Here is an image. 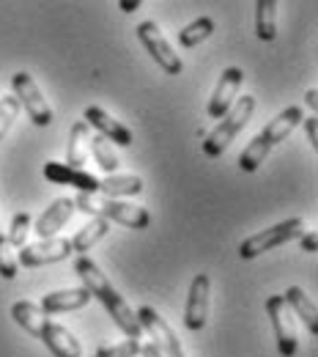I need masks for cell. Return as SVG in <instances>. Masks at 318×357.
Instances as JSON below:
<instances>
[{"label":"cell","instance_id":"8992f818","mask_svg":"<svg viewBox=\"0 0 318 357\" xmlns=\"http://www.w3.org/2000/svg\"><path fill=\"white\" fill-rule=\"evenodd\" d=\"M11 86H14V99L19 102V107H25L28 119L36 124V127H49L52 124V110L47 105L45 93L39 91L36 80L28 75V72H17L11 77Z\"/></svg>","mask_w":318,"mask_h":357},{"label":"cell","instance_id":"52a82bcc","mask_svg":"<svg viewBox=\"0 0 318 357\" xmlns=\"http://www.w3.org/2000/svg\"><path fill=\"white\" fill-rule=\"evenodd\" d=\"M135 316H137L140 330L151 335V341L157 344V349L162 352V357H186V355H184V349H182L179 335L173 333V327H170V324H168V321H165L159 313L154 311V308L143 305Z\"/></svg>","mask_w":318,"mask_h":357},{"label":"cell","instance_id":"603a6c76","mask_svg":"<svg viewBox=\"0 0 318 357\" xmlns=\"http://www.w3.org/2000/svg\"><path fill=\"white\" fill-rule=\"evenodd\" d=\"M214 33V20L212 17H198L195 22H189L186 28L179 31V45L182 47H198L200 42H206Z\"/></svg>","mask_w":318,"mask_h":357},{"label":"cell","instance_id":"8fae6325","mask_svg":"<svg viewBox=\"0 0 318 357\" xmlns=\"http://www.w3.org/2000/svg\"><path fill=\"white\" fill-rule=\"evenodd\" d=\"M244 83V72L239 66H228L223 72V77L217 80V89L212 93L209 105H206V113L209 119H223L228 110L233 107V102L239 99V89Z\"/></svg>","mask_w":318,"mask_h":357},{"label":"cell","instance_id":"2e32d148","mask_svg":"<svg viewBox=\"0 0 318 357\" xmlns=\"http://www.w3.org/2000/svg\"><path fill=\"white\" fill-rule=\"evenodd\" d=\"M93 297L80 286V289H61V291H49L42 297V311L49 316V313H69V311H80L91 303Z\"/></svg>","mask_w":318,"mask_h":357},{"label":"cell","instance_id":"5bb4252c","mask_svg":"<svg viewBox=\"0 0 318 357\" xmlns=\"http://www.w3.org/2000/svg\"><path fill=\"white\" fill-rule=\"evenodd\" d=\"M45 176L55 184H69V187H77L80 192L86 195H99V176H93L88 171H74L63 162H55L49 160L45 165Z\"/></svg>","mask_w":318,"mask_h":357},{"label":"cell","instance_id":"83f0119b","mask_svg":"<svg viewBox=\"0 0 318 357\" xmlns=\"http://www.w3.org/2000/svg\"><path fill=\"white\" fill-rule=\"evenodd\" d=\"M302 124H305V132H308V140H310V146L318 149V119H302Z\"/></svg>","mask_w":318,"mask_h":357},{"label":"cell","instance_id":"7c38bea8","mask_svg":"<svg viewBox=\"0 0 318 357\" xmlns=\"http://www.w3.org/2000/svg\"><path fill=\"white\" fill-rule=\"evenodd\" d=\"M83 121L88 124V127H93L96 132L102 135L107 143H113V146H132L135 143V135H132V130L129 127H124L121 121H116L113 116H107L102 107H86V113H83Z\"/></svg>","mask_w":318,"mask_h":357},{"label":"cell","instance_id":"484cf974","mask_svg":"<svg viewBox=\"0 0 318 357\" xmlns=\"http://www.w3.org/2000/svg\"><path fill=\"white\" fill-rule=\"evenodd\" d=\"M17 256H14V248L6 242V236L0 234V278L6 280H14L17 278Z\"/></svg>","mask_w":318,"mask_h":357},{"label":"cell","instance_id":"e0dca14e","mask_svg":"<svg viewBox=\"0 0 318 357\" xmlns=\"http://www.w3.org/2000/svg\"><path fill=\"white\" fill-rule=\"evenodd\" d=\"M285 300V305L291 308V313L296 319H302V324L310 330V335H318V311L313 305V300L299 289V286H288L285 294H280Z\"/></svg>","mask_w":318,"mask_h":357},{"label":"cell","instance_id":"f546056e","mask_svg":"<svg viewBox=\"0 0 318 357\" xmlns=\"http://www.w3.org/2000/svg\"><path fill=\"white\" fill-rule=\"evenodd\" d=\"M140 357H162V352L157 349L154 341H148V344H140Z\"/></svg>","mask_w":318,"mask_h":357},{"label":"cell","instance_id":"6da1fadb","mask_svg":"<svg viewBox=\"0 0 318 357\" xmlns=\"http://www.w3.org/2000/svg\"><path fill=\"white\" fill-rule=\"evenodd\" d=\"M74 272L80 275L83 289L107 308V313L113 316V321L118 324V330H121L129 341H140V338H143V330H140V324H137L135 311H132V308L124 303V297L110 286V280L104 278V272L96 267L88 256H77Z\"/></svg>","mask_w":318,"mask_h":357},{"label":"cell","instance_id":"4dcf8cb0","mask_svg":"<svg viewBox=\"0 0 318 357\" xmlns=\"http://www.w3.org/2000/svg\"><path fill=\"white\" fill-rule=\"evenodd\" d=\"M118 8L127 11V14H129V11H137V8H140V0H118Z\"/></svg>","mask_w":318,"mask_h":357},{"label":"cell","instance_id":"3957f363","mask_svg":"<svg viewBox=\"0 0 318 357\" xmlns=\"http://www.w3.org/2000/svg\"><path fill=\"white\" fill-rule=\"evenodd\" d=\"M253 113H255V96H250V93L239 96V99L233 102V107L223 116V121H220L212 132H206L203 143H200L203 154H206V157H212V160L223 157V154L228 151V146L236 140V135L250 124Z\"/></svg>","mask_w":318,"mask_h":357},{"label":"cell","instance_id":"277c9868","mask_svg":"<svg viewBox=\"0 0 318 357\" xmlns=\"http://www.w3.org/2000/svg\"><path fill=\"white\" fill-rule=\"evenodd\" d=\"M305 234H308V220H305V218L283 220V223L272 225V228H267V231H258V234L247 236V239L239 245V256H241L244 261H250V259H255V256H261V253H269L274 248H283V245H288L291 239H299V236H305Z\"/></svg>","mask_w":318,"mask_h":357},{"label":"cell","instance_id":"cb8c5ba5","mask_svg":"<svg viewBox=\"0 0 318 357\" xmlns=\"http://www.w3.org/2000/svg\"><path fill=\"white\" fill-rule=\"evenodd\" d=\"M31 215L28 212H17L14 215V220H11V228H8V236H6V242L11 245V248H17V250H22L25 245H28V234H31Z\"/></svg>","mask_w":318,"mask_h":357},{"label":"cell","instance_id":"f1b7e54d","mask_svg":"<svg viewBox=\"0 0 318 357\" xmlns=\"http://www.w3.org/2000/svg\"><path fill=\"white\" fill-rule=\"evenodd\" d=\"M302 239V248L308 250V253H316V248H318V242H316V231H308L305 236H299Z\"/></svg>","mask_w":318,"mask_h":357},{"label":"cell","instance_id":"7402d4cb","mask_svg":"<svg viewBox=\"0 0 318 357\" xmlns=\"http://www.w3.org/2000/svg\"><path fill=\"white\" fill-rule=\"evenodd\" d=\"M88 151H91L93 160H96V165H99L107 176H116V171L121 168V162H118V154H116L113 143H107L102 135H91V146H88Z\"/></svg>","mask_w":318,"mask_h":357},{"label":"cell","instance_id":"4316f807","mask_svg":"<svg viewBox=\"0 0 318 357\" xmlns=\"http://www.w3.org/2000/svg\"><path fill=\"white\" fill-rule=\"evenodd\" d=\"M93 357H140V341H121L113 347H102Z\"/></svg>","mask_w":318,"mask_h":357},{"label":"cell","instance_id":"4fadbf2b","mask_svg":"<svg viewBox=\"0 0 318 357\" xmlns=\"http://www.w3.org/2000/svg\"><path fill=\"white\" fill-rule=\"evenodd\" d=\"M36 338H39L55 357H83L80 341L69 333V327H63V324H58V321H52V319H47L45 324H42V330H39Z\"/></svg>","mask_w":318,"mask_h":357},{"label":"cell","instance_id":"d6986e66","mask_svg":"<svg viewBox=\"0 0 318 357\" xmlns=\"http://www.w3.org/2000/svg\"><path fill=\"white\" fill-rule=\"evenodd\" d=\"M145 190L143 178L140 176H104L99 178V192L102 198H113V201H121V198H129V195H140Z\"/></svg>","mask_w":318,"mask_h":357},{"label":"cell","instance_id":"ba28073f","mask_svg":"<svg viewBox=\"0 0 318 357\" xmlns=\"http://www.w3.org/2000/svg\"><path fill=\"white\" fill-rule=\"evenodd\" d=\"M267 313L272 319L274 335H277V349L283 357H294L299 349V335H296V324H294V313L285 305V300L280 294L267 297Z\"/></svg>","mask_w":318,"mask_h":357},{"label":"cell","instance_id":"ffe728a7","mask_svg":"<svg viewBox=\"0 0 318 357\" xmlns=\"http://www.w3.org/2000/svg\"><path fill=\"white\" fill-rule=\"evenodd\" d=\"M110 234V223L107 220H99V218H93L88 225H83L77 234H74V239H69L72 242V253H88L93 245L99 242V239H104Z\"/></svg>","mask_w":318,"mask_h":357},{"label":"cell","instance_id":"30bf717a","mask_svg":"<svg viewBox=\"0 0 318 357\" xmlns=\"http://www.w3.org/2000/svg\"><path fill=\"white\" fill-rule=\"evenodd\" d=\"M209 297H212V278L206 272L192 278L189 286V297H186V308H184V327L198 333L206 327L209 321Z\"/></svg>","mask_w":318,"mask_h":357},{"label":"cell","instance_id":"1f68e13d","mask_svg":"<svg viewBox=\"0 0 318 357\" xmlns=\"http://www.w3.org/2000/svg\"><path fill=\"white\" fill-rule=\"evenodd\" d=\"M305 102L310 105V110H316V107H318V91L316 89L308 91V93H305Z\"/></svg>","mask_w":318,"mask_h":357},{"label":"cell","instance_id":"9c48e42d","mask_svg":"<svg viewBox=\"0 0 318 357\" xmlns=\"http://www.w3.org/2000/svg\"><path fill=\"white\" fill-rule=\"evenodd\" d=\"M69 256H72V242L52 236V239H42L36 245H25L17 256V267L33 269L45 267V264H58V261H66Z\"/></svg>","mask_w":318,"mask_h":357},{"label":"cell","instance_id":"d4e9b609","mask_svg":"<svg viewBox=\"0 0 318 357\" xmlns=\"http://www.w3.org/2000/svg\"><path fill=\"white\" fill-rule=\"evenodd\" d=\"M17 116H19V102H17L14 96H3V99H0V140H3V137L8 135V130L14 127Z\"/></svg>","mask_w":318,"mask_h":357},{"label":"cell","instance_id":"5b68a950","mask_svg":"<svg viewBox=\"0 0 318 357\" xmlns=\"http://www.w3.org/2000/svg\"><path fill=\"white\" fill-rule=\"evenodd\" d=\"M135 33H137V39H140V45L145 47V50H148V55L157 61V66H162V72H165V75H182V69H184L182 58L176 55L173 45L165 39V33L159 31V25H157V22H151V20L140 22Z\"/></svg>","mask_w":318,"mask_h":357},{"label":"cell","instance_id":"7a4b0ae2","mask_svg":"<svg viewBox=\"0 0 318 357\" xmlns=\"http://www.w3.org/2000/svg\"><path fill=\"white\" fill-rule=\"evenodd\" d=\"M74 201V209L77 212H86L93 215L99 220H107V223H118L127 225L132 231H143L151 225V215L148 209L135 206V204H127V201H113V198H99V195H86V192H77Z\"/></svg>","mask_w":318,"mask_h":357},{"label":"cell","instance_id":"44dd1931","mask_svg":"<svg viewBox=\"0 0 318 357\" xmlns=\"http://www.w3.org/2000/svg\"><path fill=\"white\" fill-rule=\"evenodd\" d=\"M255 33L261 42H274L277 36V3L274 0L255 3Z\"/></svg>","mask_w":318,"mask_h":357},{"label":"cell","instance_id":"ac0fdd59","mask_svg":"<svg viewBox=\"0 0 318 357\" xmlns=\"http://www.w3.org/2000/svg\"><path fill=\"white\" fill-rule=\"evenodd\" d=\"M88 146H91V127L86 121H77L69 132V146H66V162L74 171H83V165L88 162Z\"/></svg>","mask_w":318,"mask_h":357},{"label":"cell","instance_id":"9a60e30c","mask_svg":"<svg viewBox=\"0 0 318 357\" xmlns=\"http://www.w3.org/2000/svg\"><path fill=\"white\" fill-rule=\"evenodd\" d=\"M74 212H77V209H74V201H72V198H55L45 209V215L36 220L33 231H36L42 239H52L63 225L74 218Z\"/></svg>","mask_w":318,"mask_h":357}]
</instances>
